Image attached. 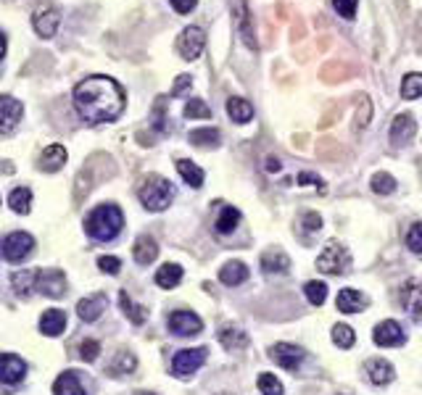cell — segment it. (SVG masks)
<instances>
[{
  "mask_svg": "<svg viewBox=\"0 0 422 395\" xmlns=\"http://www.w3.org/2000/svg\"><path fill=\"white\" fill-rule=\"evenodd\" d=\"M74 108L92 124L114 121L124 111V90L111 77H87L74 87Z\"/></svg>",
  "mask_w": 422,
  "mask_h": 395,
  "instance_id": "1",
  "label": "cell"
},
{
  "mask_svg": "<svg viewBox=\"0 0 422 395\" xmlns=\"http://www.w3.org/2000/svg\"><path fill=\"white\" fill-rule=\"evenodd\" d=\"M303 292H306V298H309L312 306H322L325 298H328V285L314 279V282H306V285H303Z\"/></svg>",
  "mask_w": 422,
  "mask_h": 395,
  "instance_id": "37",
  "label": "cell"
},
{
  "mask_svg": "<svg viewBox=\"0 0 422 395\" xmlns=\"http://www.w3.org/2000/svg\"><path fill=\"white\" fill-rule=\"evenodd\" d=\"M227 114H230V119H233L235 124H246V121H251V116H253V105H251L246 98H230V100H227Z\"/></svg>",
  "mask_w": 422,
  "mask_h": 395,
  "instance_id": "29",
  "label": "cell"
},
{
  "mask_svg": "<svg viewBox=\"0 0 422 395\" xmlns=\"http://www.w3.org/2000/svg\"><path fill=\"white\" fill-rule=\"evenodd\" d=\"M256 385H259V390H262L264 395H282V385H280V380H277L275 374H269V371L259 374Z\"/></svg>",
  "mask_w": 422,
  "mask_h": 395,
  "instance_id": "42",
  "label": "cell"
},
{
  "mask_svg": "<svg viewBox=\"0 0 422 395\" xmlns=\"http://www.w3.org/2000/svg\"><path fill=\"white\" fill-rule=\"evenodd\" d=\"M32 250H35V237L26 235V232H13L6 240H0V253H3L6 261L11 263L24 261Z\"/></svg>",
  "mask_w": 422,
  "mask_h": 395,
  "instance_id": "5",
  "label": "cell"
},
{
  "mask_svg": "<svg viewBox=\"0 0 422 395\" xmlns=\"http://www.w3.org/2000/svg\"><path fill=\"white\" fill-rule=\"evenodd\" d=\"M372 340L378 342L380 348H394V345H404L407 335H404V329H401V324H398V322H394V319H385V322H380V324L375 327V332H372Z\"/></svg>",
  "mask_w": 422,
  "mask_h": 395,
  "instance_id": "11",
  "label": "cell"
},
{
  "mask_svg": "<svg viewBox=\"0 0 422 395\" xmlns=\"http://www.w3.org/2000/svg\"><path fill=\"white\" fill-rule=\"evenodd\" d=\"M372 190L378 193V195H388V193H394V177L391 174H385V171H378V174H372Z\"/></svg>",
  "mask_w": 422,
  "mask_h": 395,
  "instance_id": "41",
  "label": "cell"
},
{
  "mask_svg": "<svg viewBox=\"0 0 422 395\" xmlns=\"http://www.w3.org/2000/svg\"><path fill=\"white\" fill-rule=\"evenodd\" d=\"M26 377L24 358L13 353H0V385H19Z\"/></svg>",
  "mask_w": 422,
  "mask_h": 395,
  "instance_id": "12",
  "label": "cell"
},
{
  "mask_svg": "<svg viewBox=\"0 0 422 395\" xmlns=\"http://www.w3.org/2000/svg\"><path fill=\"white\" fill-rule=\"evenodd\" d=\"M3 55H6V37H3V32H0V61H3Z\"/></svg>",
  "mask_w": 422,
  "mask_h": 395,
  "instance_id": "54",
  "label": "cell"
},
{
  "mask_svg": "<svg viewBox=\"0 0 422 395\" xmlns=\"http://www.w3.org/2000/svg\"><path fill=\"white\" fill-rule=\"evenodd\" d=\"M301 224H303V229H306V232H316V229L322 227V216L314 213V211H309V213H303Z\"/></svg>",
  "mask_w": 422,
  "mask_h": 395,
  "instance_id": "49",
  "label": "cell"
},
{
  "mask_svg": "<svg viewBox=\"0 0 422 395\" xmlns=\"http://www.w3.org/2000/svg\"><path fill=\"white\" fill-rule=\"evenodd\" d=\"M356 100H359V111H356V127H359V130H364V127L369 124V119H372V100H369L367 95H359Z\"/></svg>",
  "mask_w": 422,
  "mask_h": 395,
  "instance_id": "43",
  "label": "cell"
},
{
  "mask_svg": "<svg viewBox=\"0 0 422 395\" xmlns=\"http://www.w3.org/2000/svg\"><path fill=\"white\" fill-rule=\"evenodd\" d=\"M237 224H240V211L233 209V206H224L219 219H217V232H219V235H230Z\"/></svg>",
  "mask_w": 422,
  "mask_h": 395,
  "instance_id": "33",
  "label": "cell"
},
{
  "mask_svg": "<svg viewBox=\"0 0 422 395\" xmlns=\"http://www.w3.org/2000/svg\"><path fill=\"white\" fill-rule=\"evenodd\" d=\"M348 74H351V69L343 61H330V64L322 66V79L325 82H343V79H348Z\"/></svg>",
  "mask_w": 422,
  "mask_h": 395,
  "instance_id": "36",
  "label": "cell"
},
{
  "mask_svg": "<svg viewBox=\"0 0 422 395\" xmlns=\"http://www.w3.org/2000/svg\"><path fill=\"white\" fill-rule=\"evenodd\" d=\"M169 329L174 335L190 337V335H198L203 329V322L193 311H174V314H169Z\"/></svg>",
  "mask_w": 422,
  "mask_h": 395,
  "instance_id": "14",
  "label": "cell"
},
{
  "mask_svg": "<svg viewBox=\"0 0 422 395\" xmlns=\"http://www.w3.org/2000/svg\"><path fill=\"white\" fill-rule=\"evenodd\" d=\"M119 303H121V308H124V314L130 316V322L132 324H145L148 322V311H145L143 306H137V303H132L130 301V295L121 290L119 292Z\"/></svg>",
  "mask_w": 422,
  "mask_h": 395,
  "instance_id": "30",
  "label": "cell"
},
{
  "mask_svg": "<svg viewBox=\"0 0 422 395\" xmlns=\"http://www.w3.org/2000/svg\"><path fill=\"white\" fill-rule=\"evenodd\" d=\"M185 116L187 119H209L211 116V111H209V105L203 103V100H187V105H185V111H183Z\"/></svg>",
  "mask_w": 422,
  "mask_h": 395,
  "instance_id": "44",
  "label": "cell"
},
{
  "mask_svg": "<svg viewBox=\"0 0 422 395\" xmlns=\"http://www.w3.org/2000/svg\"><path fill=\"white\" fill-rule=\"evenodd\" d=\"M190 143L193 145H206V148H214V145H219V130H193L190 132Z\"/></svg>",
  "mask_w": 422,
  "mask_h": 395,
  "instance_id": "39",
  "label": "cell"
},
{
  "mask_svg": "<svg viewBox=\"0 0 422 395\" xmlns=\"http://www.w3.org/2000/svg\"><path fill=\"white\" fill-rule=\"evenodd\" d=\"M417 132V124H414V116L409 114H398L391 124V143L396 145H407Z\"/></svg>",
  "mask_w": 422,
  "mask_h": 395,
  "instance_id": "19",
  "label": "cell"
},
{
  "mask_svg": "<svg viewBox=\"0 0 422 395\" xmlns=\"http://www.w3.org/2000/svg\"><path fill=\"white\" fill-rule=\"evenodd\" d=\"M298 182H301V184H314V187H319V190H322V179H319L316 174H312V171H301V174H298Z\"/></svg>",
  "mask_w": 422,
  "mask_h": 395,
  "instance_id": "51",
  "label": "cell"
},
{
  "mask_svg": "<svg viewBox=\"0 0 422 395\" xmlns=\"http://www.w3.org/2000/svg\"><path fill=\"white\" fill-rule=\"evenodd\" d=\"M203 45H206V35L201 26H187L180 40H177V51L185 61H196L198 55L203 53Z\"/></svg>",
  "mask_w": 422,
  "mask_h": 395,
  "instance_id": "7",
  "label": "cell"
},
{
  "mask_svg": "<svg viewBox=\"0 0 422 395\" xmlns=\"http://www.w3.org/2000/svg\"><path fill=\"white\" fill-rule=\"evenodd\" d=\"M106 308H108V298H106L103 292H95V295L82 298V301L77 303V314L82 322H95Z\"/></svg>",
  "mask_w": 422,
  "mask_h": 395,
  "instance_id": "17",
  "label": "cell"
},
{
  "mask_svg": "<svg viewBox=\"0 0 422 395\" xmlns=\"http://www.w3.org/2000/svg\"><path fill=\"white\" fill-rule=\"evenodd\" d=\"M269 356H272V361L280 364L282 369H288V371H298V367L303 364V348L298 345H290V342H275L272 348H269Z\"/></svg>",
  "mask_w": 422,
  "mask_h": 395,
  "instance_id": "8",
  "label": "cell"
},
{
  "mask_svg": "<svg viewBox=\"0 0 422 395\" xmlns=\"http://www.w3.org/2000/svg\"><path fill=\"white\" fill-rule=\"evenodd\" d=\"M407 248L412 253H422V222L412 224L407 232Z\"/></svg>",
  "mask_w": 422,
  "mask_h": 395,
  "instance_id": "45",
  "label": "cell"
},
{
  "mask_svg": "<svg viewBox=\"0 0 422 395\" xmlns=\"http://www.w3.org/2000/svg\"><path fill=\"white\" fill-rule=\"evenodd\" d=\"M98 353H101V342L98 340H82V345H79V356H82V361H95L98 358Z\"/></svg>",
  "mask_w": 422,
  "mask_h": 395,
  "instance_id": "46",
  "label": "cell"
},
{
  "mask_svg": "<svg viewBox=\"0 0 422 395\" xmlns=\"http://www.w3.org/2000/svg\"><path fill=\"white\" fill-rule=\"evenodd\" d=\"M369 298L367 295H362L359 290L354 288H346L338 292V301H335V306H338V311L341 314H359V311H364L367 308Z\"/></svg>",
  "mask_w": 422,
  "mask_h": 395,
  "instance_id": "16",
  "label": "cell"
},
{
  "mask_svg": "<svg viewBox=\"0 0 422 395\" xmlns=\"http://www.w3.org/2000/svg\"><path fill=\"white\" fill-rule=\"evenodd\" d=\"M135 367H137V358L132 353H127V351H121V353L117 356V361L108 364V374H117V377H121V374H132Z\"/></svg>",
  "mask_w": 422,
  "mask_h": 395,
  "instance_id": "34",
  "label": "cell"
},
{
  "mask_svg": "<svg viewBox=\"0 0 422 395\" xmlns=\"http://www.w3.org/2000/svg\"><path fill=\"white\" fill-rule=\"evenodd\" d=\"M206 348H187V351H180V353L171 358V371L177 377H190L203 361H206Z\"/></svg>",
  "mask_w": 422,
  "mask_h": 395,
  "instance_id": "9",
  "label": "cell"
},
{
  "mask_svg": "<svg viewBox=\"0 0 422 395\" xmlns=\"http://www.w3.org/2000/svg\"><path fill=\"white\" fill-rule=\"evenodd\" d=\"M235 21H237V32H240L243 42L248 45L251 51H256L259 45H256V35H253V26H251V13H248L246 0H235Z\"/></svg>",
  "mask_w": 422,
  "mask_h": 395,
  "instance_id": "18",
  "label": "cell"
},
{
  "mask_svg": "<svg viewBox=\"0 0 422 395\" xmlns=\"http://www.w3.org/2000/svg\"><path fill=\"white\" fill-rule=\"evenodd\" d=\"M29 203H32V190H29V187H16L11 195H8V206H11L16 213H26V211H29Z\"/></svg>",
  "mask_w": 422,
  "mask_h": 395,
  "instance_id": "35",
  "label": "cell"
},
{
  "mask_svg": "<svg viewBox=\"0 0 422 395\" xmlns=\"http://www.w3.org/2000/svg\"><path fill=\"white\" fill-rule=\"evenodd\" d=\"M98 266H101V272H106V274H119L121 261H119L117 256H101V258H98Z\"/></svg>",
  "mask_w": 422,
  "mask_h": 395,
  "instance_id": "47",
  "label": "cell"
},
{
  "mask_svg": "<svg viewBox=\"0 0 422 395\" xmlns=\"http://www.w3.org/2000/svg\"><path fill=\"white\" fill-rule=\"evenodd\" d=\"M66 327V314L61 308H48L45 314L40 316V332L48 337H58Z\"/></svg>",
  "mask_w": 422,
  "mask_h": 395,
  "instance_id": "20",
  "label": "cell"
},
{
  "mask_svg": "<svg viewBox=\"0 0 422 395\" xmlns=\"http://www.w3.org/2000/svg\"><path fill=\"white\" fill-rule=\"evenodd\" d=\"M58 21H61V13L56 6H40L32 16V26H35L40 37H53L56 29H58Z\"/></svg>",
  "mask_w": 422,
  "mask_h": 395,
  "instance_id": "13",
  "label": "cell"
},
{
  "mask_svg": "<svg viewBox=\"0 0 422 395\" xmlns=\"http://www.w3.org/2000/svg\"><path fill=\"white\" fill-rule=\"evenodd\" d=\"M401 95H404L407 100L422 98V74H407L404 82H401Z\"/></svg>",
  "mask_w": 422,
  "mask_h": 395,
  "instance_id": "38",
  "label": "cell"
},
{
  "mask_svg": "<svg viewBox=\"0 0 422 395\" xmlns=\"http://www.w3.org/2000/svg\"><path fill=\"white\" fill-rule=\"evenodd\" d=\"M66 164V148L64 145H48L40 156V169L42 171H58Z\"/></svg>",
  "mask_w": 422,
  "mask_h": 395,
  "instance_id": "23",
  "label": "cell"
},
{
  "mask_svg": "<svg viewBox=\"0 0 422 395\" xmlns=\"http://www.w3.org/2000/svg\"><path fill=\"white\" fill-rule=\"evenodd\" d=\"M171 198H174V187L169 179H164L158 174L145 177L140 184V200L148 211H164L171 203Z\"/></svg>",
  "mask_w": 422,
  "mask_h": 395,
  "instance_id": "3",
  "label": "cell"
},
{
  "mask_svg": "<svg viewBox=\"0 0 422 395\" xmlns=\"http://www.w3.org/2000/svg\"><path fill=\"white\" fill-rule=\"evenodd\" d=\"M137 395H153V393H137Z\"/></svg>",
  "mask_w": 422,
  "mask_h": 395,
  "instance_id": "55",
  "label": "cell"
},
{
  "mask_svg": "<svg viewBox=\"0 0 422 395\" xmlns=\"http://www.w3.org/2000/svg\"><path fill=\"white\" fill-rule=\"evenodd\" d=\"M219 279H222L224 285L235 288V285H240V282L248 279V266L243 261H227L222 266V272H219Z\"/></svg>",
  "mask_w": 422,
  "mask_h": 395,
  "instance_id": "26",
  "label": "cell"
},
{
  "mask_svg": "<svg viewBox=\"0 0 422 395\" xmlns=\"http://www.w3.org/2000/svg\"><path fill=\"white\" fill-rule=\"evenodd\" d=\"M280 166H282V164H280V158H275V156H269L264 161V169L267 171H280Z\"/></svg>",
  "mask_w": 422,
  "mask_h": 395,
  "instance_id": "53",
  "label": "cell"
},
{
  "mask_svg": "<svg viewBox=\"0 0 422 395\" xmlns=\"http://www.w3.org/2000/svg\"><path fill=\"white\" fill-rule=\"evenodd\" d=\"M348 266H351V253L343 248L338 240H330L325 250L319 253V258H316V269L322 272V274H346L348 272Z\"/></svg>",
  "mask_w": 422,
  "mask_h": 395,
  "instance_id": "4",
  "label": "cell"
},
{
  "mask_svg": "<svg viewBox=\"0 0 422 395\" xmlns=\"http://www.w3.org/2000/svg\"><path fill=\"white\" fill-rule=\"evenodd\" d=\"M53 395H85V387L79 385L77 371H64L53 385Z\"/></svg>",
  "mask_w": 422,
  "mask_h": 395,
  "instance_id": "27",
  "label": "cell"
},
{
  "mask_svg": "<svg viewBox=\"0 0 422 395\" xmlns=\"http://www.w3.org/2000/svg\"><path fill=\"white\" fill-rule=\"evenodd\" d=\"M35 279H37V272H35V269L19 272V274H13V290H16L22 298H29L32 290H35Z\"/></svg>",
  "mask_w": 422,
  "mask_h": 395,
  "instance_id": "32",
  "label": "cell"
},
{
  "mask_svg": "<svg viewBox=\"0 0 422 395\" xmlns=\"http://www.w3.org/2000/svg\"><path fill=\"white\" fill-rule=\"evenodd\" d=\"M187 87H190V77H187V74H183V77H177V82H174V87H171V95H183Z\"/></svg>",
  "mask_w": 422,
  "mask_h": 395,
  "instance_id": "52",
  "label": "cell"
},
{
  "mask_svg": "<svg viewBox=\"0 0 422 395\" xmlns=\"http://www.w3.org/2000/svg\"><path fill=\"white\" fill-rule=\"evenodd\" d=\"M132 256H135V261L140 263V266H148V263H153L156 261V256H158V245H156V240L153 237H137L135 240V245H132Z\"/></svg>",
  "mask_w": 422,
  "mask_h": 395,
  "instance_id": "21",
  "label": "cell"
},
{
  "mask_svg": "<svg viewBox=\"0 0 422 395\" xmlns=\"http://www.w3.org/2000/svg\"><path fill=\"white\" fill-rule=\"evenodd\" d=\"M332 340H335L338 348H351L356 342V335L348 324H335V327H332Z\"/></svg>",
  "mask_w": 422,
  "mask_h": 395,
  "instance_id": "40",
  "label": "cell"
},
{
  "mask_svg": "<svg viewBox=\"0 0 422 395\" xmlns=\"http://www.w3.org/2000/svg\"><path fill=\"white\" fill-rule=\"evenodd\" d=\"M22 114H24V105L16 98L0 95V134H11L16 124L22 121Z\"/></svg>",
  "mask_w": 422,
  "mask_h": 395,
  "instance_id": "10",
  "label": "cell"
},
{
  "mask_svg": "<svg viewBox=\"0 0 422 395\" xmlns=\"http://www.w3.org/2000/svg\"><path fill=\"white\" fill-rule=\"evenodd\" d=\"M180 282H183V266H177V263H164V266L156 272L158 288L171 290V288H177Z\"/></svg>",
  "mask_w": 422,
  "mask_h": 395,
  "instance_id": "28",
  "label": "cell"
},
{
  "mask_svg": "<svg viewBox=\"0 0 422 395\" xmlns=\"http://www.w3.org/2000/svg\"><path fill=\"white\" fill-rule=\"evenodd\" d=\"M219 342H222L227 351H240L248 345V335L243 329H237L235 324H224L219 329Z\"/></svg>",
  "mask_w": 422,
  "mask_h": 395,
  "instance_id": "24",
  "label": "cell"
},
{
  "mask_svg": "<svg viewBox=\"0 0 422 395\" xmlns=\"http://www.w3.org/2000/svg\"><path fill=\"white\" fill-rule=\"evenodd\" d=\"M198 0H171V8L177 13H190L193 8H196Z\"/></svg>",
  "mask_w": 422,
  "mask_h": 395,
  "instance_id": "50",
  "label": "cell"
},
{
  "mask_svg": "<svg viewBox=\"0 0 422 395\" xmlns=\"http://www.w3.org/2000/svg\"><path fill=\"white\" fill-rule=\"evenodd\" d=\"M332 8L341 13L343 19H354V13H356V0H332Z\"/></svg>",
  "mask_w": 422,
  "mask_h": 395,
  "instance_id": "48",
  "label": "cell"
},
{
  "mask_svg": "<svg viewBox=\"0 0 422 395\" xmlns=\"http://www.w3.org/2000/svg\"><path fill=\"white\" fill-rule=\"evenodd\" d=\"M35 290L48 298H61L66 292V274L61 269H40L35 279Z\"/></svg>",
  "mask_w": 422,
  "mask_h": 395,
  "instance_id": "6",
  "label": "cell"
},
{
  "mask_svg": "<svg viewBox=\"0 0 422 395\" xmlns=\"http://www.w3.org/2000/svg\"><path fill=\"white\" fill-rule=\"evenodd\" d=\"M401 306L407 308L412 319H422V282L420 279H407L401 288Z\"/></svg>",
  "mask_w": 422,
  "mask_h": 395,
  "instance_id": "15",
  "label": "cell"
},
{
  "mask_svg": "<svg viewBox=\"0 0 422 395\" xmlns=\"http://www.w3.org/2000/svg\"><path fill=\"white\" fill-rule=\"evenodd\" d=\"M121 227H124V213L119 206L114 203H103V206H98V209L90 211V216L85 219V229H87V235L92 240H114V237L121 232Z\"/></svg>",
  "mask_w": 422,
  "mask_h": 395,
  "instance_id": "2",
  "label": "cell"
},
{
  "mask_svg": "<svg viewBox=\"0 0 422 395\" xmlns=\"http://www.w3.org/2000/svg\"><path fill=\"white\" fill-rule=\"evenodd\" d=\"M262 269L267 274H285L290 269V258L282 250H267L262 256Z\"/></svg>",
  "mask_w": 422,
  "mask_h": 395,
  "instance_id": "25",
  "label": "cell"
},
{
  "mask_svg": "<svg viewBox=\"0 0 422 395\" xmlns=\"http://www.w3.org/2000/svg\"><path fill=\"white\" fill-rule=\"evenodd\" d=\"M177 171L183 174V179L190 184V187H201V184H203V169H198L193 161L180 158V161H177Z\"/></svg>",
  "mask_w": 422,
  "mask_h": 395,
  "instance_id": "31",
  "label": "cell"
},
{
  "mask_svg": "<svg viewBox=\"0 0 422 395\" xmlns=\"http://www.w3.org/2000/svg\"><path fill=\"white\" fill-rule=\"evenodd\" d=\"M364 371H367L372 385H388V382L394 380V367H391L388 361H382V358L367 361V364H364Z\"/></svg>",
  "mask_w": 422,
  "mask_h": 395,
  "instance_id": "22",
  "label": "cell"
}]
</instances>
